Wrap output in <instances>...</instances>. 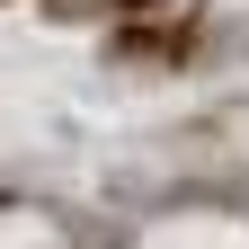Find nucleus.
<instances>
[{"mask_svg":"<svg viewBox=\"0 0 249 249\" xmlns=\"http://www.w3.org/2000/svg\"><path fill=\"white\" fill-rule=\"evenodd\" d=\"M124 9H160V0H124Z\"/></svg>","mask_w":249,"mask_h":249,"instance_id":"obj_1","label":"nucleus"}]
</instances>
